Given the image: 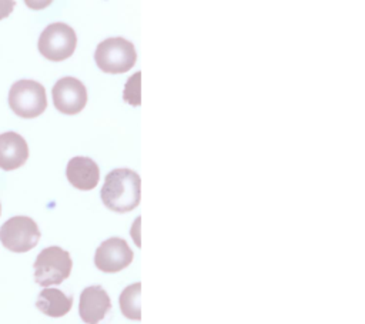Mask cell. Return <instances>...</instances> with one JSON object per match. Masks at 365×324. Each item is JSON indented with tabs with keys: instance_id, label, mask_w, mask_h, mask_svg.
Returning <instances> with one entry per match:
<instances>
[{
	"instance_id": "3957f363",
	"label": "cell",
	"mask_w": 365,
	"mask_h": 324,
	"mask_svg": "<svg viewBox=\"0 0 365 324\" xmlns=\"http://www.w3.org/2000/svg\"><path fill=\"white\" fill-rule=\"evenodd\" d=\"M34 280L41 287L61 284L71 273L73 261L68 251L58 245L43 248L34 264Z\"/></svg>"
},
{
	"instance_id": "8992f818",
	"label": "cell",
	"mask_w": 365,
	"mask_h": 324,
	"mask_svg": "<svg viewBox=\"0 0 365 324\" xmlns=\"http://www.w3.org/2000/svg\"><path fill=\"white\" fill-rule=\"evenodd\" d=\"M40 236L36 221L26 216L11 217L0 227V241L13 253L30 251L37 245Z\"/></svg>"
},
{
	"instance_id": "5b68a950",
	"label": "cell",
	"mask_w": 365,
	"mask_h": 324,
	"mask_svg": "<svg viewBox=\"0 0 365 324\" xmlns=\"http://www.w3.org/2000/svg\"><path fill=\"white\" fill-rule=\"evenodd\" d=\"M77 46L76 31L66 23L48 24L38 37V51L51 61H63L74 53Z\"/></svg>"
},
{
	"instance_id": "7c38bea8",
	"label": "cell",
	"mask_w": 365,
	"mask_h": 324,
	"mask_svg": "<svg viewBox=\"0 0 365 324\" xmlns=\"http://www.w3.org/2000/svg\"><path fill=\"white\" fill-rule=\"evenodd\" d=\"M73 305V297L58 288H43L37 297L36 307L48 317H63Z\"/></svg>"
},
{
	"instance_id": "30bf717a",
	"label": "cell",
	"mask_w": 365,
	"mask_h": 324,
	"mask_svg": "<svg viewBox=\"0 0 365 324\" xmlns=\"http://www.w3.org/2000/svg\"><path fill=\"white\" fill-rule=\"evenodd\" d=\"M66 177L77 190H93L100 180V170L97 163L86 156H76L70 158L66 167Z\"/></svg>"
},
{
	"instance_id": "ba28073f",
	"label": "cell",
	"mask_w": 365,
	"mask_h": 324,
	"mask_svg": "<svg viewBox=\"0 0 365 324\" xmlns=\"http://www.w3.org/2000/svg\"><path fill=\"white\" fill-rule=\"evenodd\" d=\"M133 258L134 253L124 238L110 237L97 247L94 264L103 273H118L128 267Z\"/></svg>"
},
{
	"instance_id": "7a4b0ae2",
	"label": "cell",
	"mask_w": 365,
	"mask_h": 324,
	"mask_svg": "<svg viewBox=\"0 0 365 324\" xmlns=\"http://www.w3.org/2000/svg\"><path fill=\"white\" fill-rule=\"evenodd\" d=\"M94 60L101 71L121 74L127 73L135 64L137 53L131 41L123 37H110L97 46Z\"/></svg>"
},
{
	"instance_id": "2e32d148",
	"label": "cell",
	"mask_w": 365,
	"mask_h": 324,
	"mask_svg": "<svg viewBox=\"0 0 365 324\" xmlns=\"http://www.w3.org/2000/svg\"><path fill=\"white\" fill-rule=\"evenodd\" d=\"M0 214H1V204H0Z\"/></svg>"
},
{
	"instance_id": "9c48e42d",
	"label": "cell",
	"mask_w": 365,
	"mask_h": 324,
	"mask_svg": "<svg viewBox=\"0 0 365 324\" xmlns=\"http://www.w3.org/2000/svg\"><path fill=\"white\" fill-rule=\"evenodd\" d=\"M110 310L111 300L101 285H90L81 291L78 314L86 324L101 323Z\"/></svg>"
},
{
	"instance_id": "6da1fadb",
	"label": "cell",
	"mask_w": 365,
	"mask_h": 324,
	"mask_svg": "<svg viewBox=\"0 0 365 324\" xmlns=\"http://www.w3.org/2000/svg\"><path fill=\"white\" fill-rule=\"evenodd\" d=\"M140 176L130 168H115L106 176L100 191L103 204L115 213H127L140 204Z\"/></svg>"
},
{
	"instance_id": "4fadbf2b",
	"label": "cell",
	"mask_w": 365,
	"mask_h": 324,
	"mask_svg": "<svg viewBox=\"0 0 365 324\" xmlns=\"http://www.w3.org/2000/svg\"><path fill=\"white\" fill-rule=\"evenodd\" d=\"M141 283H134L125 287L118 298L120 310L124 317L140 321L141 320Z\"/></svg>"
},
{
	"instance_id": "8fae6325",
	"label": "cell",
	"mask_w": 365,
	"mask_h": 324,
	"mask_svg": "<svg viewBox=\"0 0 365 324\" xmlns=\"http://www.w3.org/2000/svg\"><path fill=\"white\" fill-rule=\"evenodd\" d=\"M29 158V144L16 131L0 134V168L10 171L21 167Z\"/></svg>"
},
{
	"instance_id": "9a60e30c",
	"label": "cell",
	"mask_w": 365,
	"mask_h": 324,
	"mask_svg": "<svg viewBox=\"0 0 365 324\" xmlns=\"http://www.w3.org/2000/svg\"><path fill=\"white\" fill-rule=\"evenodd\" d=\"M14 4L16 3L13 0H0V20L7 17L13 11Z\"/></svg>"
},
{
	"instance_id": "5bb4252c",
	"label": "cell",
	"mask_w": 365,
	"mask_h": 324,
	"mask_svg": "<svg viewBox=\"0 0 365 324\" xmlns=\"http://www.w3.org/2000/svg\"><path fill=\"white\" fill-rule=\"evenodd\" d=\"M123 98L125 103H128L131 106L141 104V73L140 71H137L127 80V83L124 86Z\"/></svg>"
},
{
	"instance_id": "52a82bcc",
	"label": "cell",
	"mask_w": 365,
	"mask_h": 324,
	"mask_svg": "<svg viewBox=\"0 0 365 324\" xmlns=\"http://www.w3.org/2000/svg\"><path fill=\"white\" fill-rule=\"evenodd\" d=\"M54 107L68 116L80 113L87 104V90L86 86L74 77H63L56 81L51 88Z\"/></svg>"
},
{
	"instance_id": "277c9868",
	"label": "cell",
	"mask_w": 365,
	"mask_h": 324,
	"mask_svg": "<svg viewBox=\"0 0 365 324\" xmlns=\"http://www.w3.org/2000/svg\"><path fill=\"white\" fill-rule=\"evenodd\" d=\"M9 106L19 117H38L47 107V97L43 84L34 80L16 81L9 91Z\"/></svg>"
}]
</instances>
